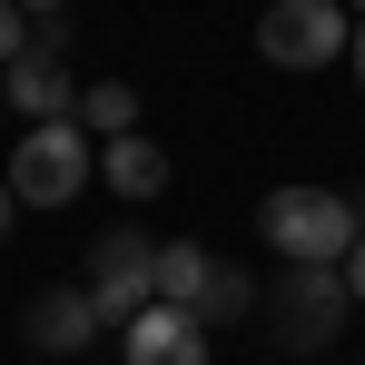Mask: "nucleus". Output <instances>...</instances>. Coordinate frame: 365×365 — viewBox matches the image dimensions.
<instances>
[{
	"label": "nucleus",
	"mask_w": 365,
	"mask_h": 365,
	"mask_svg": "<svg viewBox=\"0 0 365 365\" xmlns=\"http://www.w3.org/2000/svg\"><path fill=\"white\" fill-rule=\"evenodd\" d=\"M257 237L277 247L287 267H346L356 237H365V207L346 197V187H267Z\"/></svg>",
	"instance_id": "1"
},
{
	"label": "nucleus",
	"mask_w": 365,
	"mask_h": 365,
	"mask_svg": "<svg viewBox=\"0 0 365 365\" xmlns=\"http://www.w3.org/2000/svg\"><path fill=\"white\" fill-rule=\"evenodd\" d=\"M89 168H99L89 119H30V138L10 148V197L20 207H69L89 187Z\"/></svg>",
	"instance_id": "2"
},
{
	"label": "nucleus",
	"mask_w": 365,
	"mask_h": 365,
	"mask_svg": "<svg viewBox=\"0 0 365 365\" xmlns=\"http://www.w3.org/2000/svg\"><path fill=\"white\" fill-rule=\"evenodd\" d=\"M346 50H356L346 0H267L257 10V60H277V69H336Z\"/></svg>",
	"instance_id": "3"
},
{
	"label": "nucleus",
	"mask_w": 365,
	"mask_h": 365,
	"mask_svg": "<svg viewBox=\"0 0 365 365\" xmlns=\"http://www.w3.org/2000/svg\"><path fill=\"white\" fill-rule=\"evenodd\" d=\"M356 316V287H346V267H287V287H277V346H336V326Z\"/></svg>",
	"instance_id": "4"
},
{
	"label": "nucleus",
	"mask_w": 365,
	"mask_h": 365,
	"mask_svg": "<svg viewBox=\"0 0 365 365\" xmlns=\"http://www.w3.org/2000/svg\"><path fill=\"white\" fill-rule=\"evenodd\" d=\"M89 297L99 316H138V306H158V237H138V227H109V237L89 247Z\"/></svg>",
	"instance_id": "5"
},
{
	"label": "nucleus",
	"mask_w": 365,
	"mask_h": 365,
	"mask_svg": "<svg viewBox=\"0 0 365 365\" xmlns=\"http://www.w3.org/2000/svg\"><path fill=\"white\" fill-rule=\"evenodd\" d=\"M119 356L128 365H207V316L158 297V306H138V316L119 326Z\"/></svg>",
	"instance_id": "6"
},
{
	"label": "nucleus",
	"mask_w": 365,
	"mask_h": 365,
	"mask_svg": "<svg viewBox=\"0 0 365 365\" xmlns=\"http://www.w3.org/2000/svg\"><path fill=\"white\" fill-rule=\"evenodd\" d=\"M0 99L20 119H79V79H69L60 50H20V60L0 69Z\"/></svg>",
	"instance_id": "7"
},
{
	"label": "nucleus",
	"mask_w": 365,
	"mask_h": 365,
	"mask_svg": "<svg viewBox=\"0 0 365 365\" xmlns=\"http://www.w3.org/2000/svg\"><path fill=\"white\" fill-rule=\"evenodd\" d=\"M99 326H109V316H99L89 287H50V297H30V346H40V356H79Z\"/></svg>",
	"instance_id": "8"
},
{
	"label": "nucleus",
	"mask_w": 365,
	"mask_h": 365,
	"mask_svg": "<svg viewBox=\"0 0 365 365\" xmlns=\"http://www.w3.org/2000/svg\"><path fill=\"white\" fill-rule=\"evenodd\" d=\"M99 178L119 187V197H158L168 187V158H158V138L128 128V138H99Z\"/></svg>",
	"instance_id": "9"
},
{
	"label": "nucleus",
	"mask_w": 365,
	"mask_h": 365,
	"mask_svg": "<svg viewBox=\"0 0 365 365\" xmlns=\"http://www.w3.org/2000/svg\"><path fill=\"white\" fill-rule=\"evenodd\" d=\"M79 119H89V138H128L138 128V89L128 79H89L79 89Z\"/></svg>",
	"instance_id": "10"
},
{
	"label": "nucleus",
	"mask_w": 365,
	"mask_h": 365,
	"mask_svg": "<svg viewBox=\"0 0 365 365\" xmlns=\"http://www.w3.org/2000/svg\"><path fill=\"white\" fill-rule=\"evenodd\" d=\"M207 277H217L207 247H158V297H168V306H197V297H207Z\"/></svg>",
	"instance_id": "11"
},
{
	"label": "nucleus",
	"mask_w": 365,
	"mask_h": 365,
	"mask_svg": "<svg viewBox=\"0 0 365 365\" xmlns=\"http://www.w3.org/2000/svg\"><path fill=\"white\" fill-rule=\"evenodd\" d=\"M247 306H257V287H247V267H217V277H207V297H197V316H207V326H237Z\"/></svg>",
	"instance_id": "12"
},
{
	"label": "nucleus",
	"mask_w": 365,
	"mask_h": 365,
	"mask_svg": "<svg viewBox=\"0 0 365 365\" xmlns=\"http://www.w3.org/2000/svg\"><path fill=\"white\" fill-rule=\"evenodd\" d=\"M30 40H40V30H30V10H20V0H0V69L20 60V50H30Z\"/></svg>",
	"instance_id": "13"
},
{
	"label": "nucleus",
	"mask_w": 365,
	"mask_h": 365,
	"mask_svg": "<svg viewBox=\"0 0 365 365\" xmlns=\"http://www.w3.org/2000/svg\"><path fill=\"white\" fill-rule=\"evenodd\" d=\"M346 287H356V306H365V237H356V257H346Z\"/></svg>",
	"instance_id": "14"
},
{
	"label": "nucleus",
	"mask_w": 365,
	"mask_h": 365,
	"mask_svg": "<svg viewBox=\"0 0 365 365\" xmlns=\"http://www.w3.org/2000/svg\"><path fill=\"white\" fill-rule=\"evenodd\" d=\"M346 60H356V89H365V20H356V50H346Z\"/></svg>",
	"instance_id": "15"
},
{
	"label": "nucleus",
	"mask_w": 365,
	"mask_h": 365,
	"mask_svg": "<svg viewBox=\"0 0 365 365\" xmlns=\"http://www.w3.org/2000/svg\"><path fill=\"white\" fill-rule=\"evenodd\" d=\"M10 207H20V197H10V178H0V237H10Z\"/></svg>",
	"instance_id": "16"
},
{
	"label": "nucleus",
	"mask_w": 365,
	"mask_h": 365,
	"mask_svg": "<svg viewBox=\"0 0 365 365\" xmlns=\"http://www.w3.org/2000/svg\"><path fill=\"white\" fill-rule=\"evenodd\" d=\"M20 10H69V0H20Z\"/></svg>",
	"instance_id": "17"
},
{
	"label": "nucleus",
	"mask_w": 365,
	"mask_h": 365,
	"mask_svg": "<svg viewBox=\"0 0 365 365\" xmlns=\"http://www.w3.org/2000/svg\"><path fill=\"white\" fill-rule=\"evenodd\" d=\"M346 10H356V20H365V0H346Z\"/></svg>",
	"instance_id": "18"
}]
</instances>
